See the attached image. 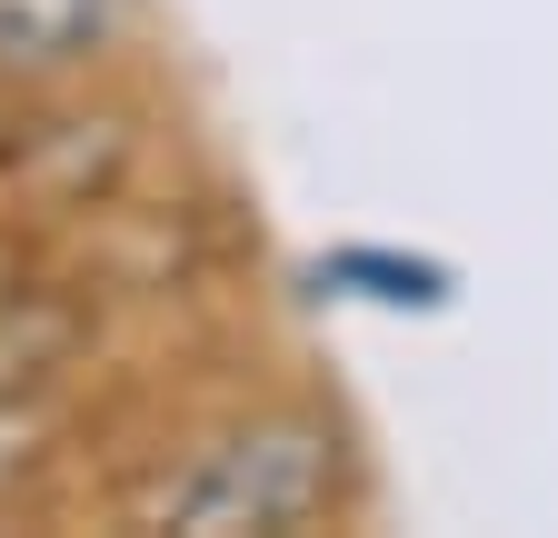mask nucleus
<instances>
[{
	"instance_id": "1",
	"label": "nucleus",
	"mask_w": 558,
	"mask_h": 538,
	"mask_svg": "<svg viewBox=\"0 0 558 538\" xmlns=\"http://www.w3.org/2000/svg\"><path fill=\"white\" fill-rule=\"evenodd\" d=\"M329 479H339V449L310 419H259L170 489V518L180 528H290L329 499Z\"/></svg>"
},
{
	"instance_id": "2",
	"label": "nucleus",
	"mask_w": 558,
	"mask_h": 538,
	"mask_svg": "<svg viewBox=\"0 0 558 538\" xmlns=\"http://www.w3.org/2000/svg\"><path fill=\"white\" fill-rule=\"evenodd\" d=\"M319 280L360 290V299H379V309H439V299H449V269H439V259H399V249H329Z\"/></svg>"
},
{
	"instance_id": "3",
	"label": "nucleus",
	"mask_w": 558,
	"mask_h": 538,
	"mask_svg": "<svg viewBox=\"0 0 558 538\" xmlns=\"http://www.w3.org/2000/svg\"><path fill=\"white\" fill-rule=\"evenodd\" d=\"M0 60H70L90 40V0H0Z\"/></svg>"
}]
</instances>
